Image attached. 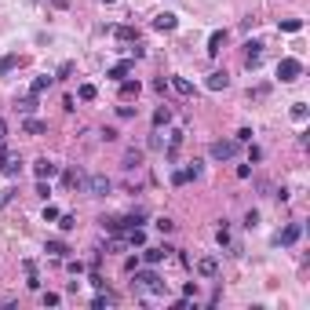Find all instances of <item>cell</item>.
Here are the masks:
<instances>
[{
    "instance_id": "6da1fadb",
    "label": "cell",
    "mask_w": 310,
    "mask_h": 310,
    "mask_svg": "<svg viewBox=\"0 0 310 310\" xmlns=\"http://www.w3.org/2000/svg\"><path fill=\"white\" fill-rule=\"evenodd\" d=\"M132 278H135V288H142V292H150V296H165L168 292V285L161 281V274L157 270H132Z\"/></svg>"
},
{
    "instance_id": "7a4b0ae2",
    "label": "cell",
    "mask_w": 310,
    "mask_h": 310,
    "mask_svg": "<svg viewBox=\"0 0 310 310\" xmlns=\"http://www.w3.org/2000/svg\"><path fill=\"white\" fill-rule=\"evenodd\" d=\"M238 150H241V142H238V139H219V142H212V146H208L212 161H234V157H238Z\"/></svg>"
},
{
    "instance_id": "3957f363",
    "label": "cell",
    "mask_w": 310,
    "mask_h": 310,
    "mask_svg": "<svg viewBox=\"0 0 310 310\" xmlns=\"http://www.w3.org/2000/svg\"><path fill=\"white\" fill-rule=\"evenodd\" d=\"M299 77H303V62H299V59H292V55H285V59L278 62V81L292 84V81H299Z\"/></svg>"
},
{
    "instance_id": "277c9868",
    "label": "cell",
    "mask_w": 310,
    "mask_h": 310,
    "mask_svg": "<svg viewBox=\"0 0 310 310\" xmlns=\"http://www.w3.org/2000/svg\"><path fill=\"white\" fill-rule=\"evenodd\" d=\"M84 190L92 193V197H106V193L113 190V179H110V175H88Z\"/></svg>"
},
{
    "instance_id": "5b68a950",
    "label": "cell",
    "mask_w": 310,
    "mask_h": 310,
    "mask_svg": "<svg viewBox=\"0 0 310 310\" xmlns=\"http://www.w3.org/2000/svg\"><path fill=\"white\" fill-rule=\"evenodd\" d=\"M172 252H175V248H168V245H157V248H146V252H142L139 259H142L146 266H157V263H165V259H168Z\"/></svg>"
},
{
    "instance_id": "8992f818",
    "label": "cell",
    "mask_w": 310,
    "mask_h": 310,
    "mask_svg": "<svg viewBox=\"0 0 310 310\" xmlns=\"http://www.w3.org/2000/svg\"><path fill=\"white\" fill-rule=\"evenodd\" d=\"M33 175H37V179H55V175H59V165L48 161V157H37V161H33Z\"/></svg>"
},
{
    "instance_id": "52a82bcc",
    "label": "cell",
    "mask_w": 310,
    "mask_h": 310,
    "mask_svg": "<svg viewBox=\"0 0 310 310\" xmlns=\"http://www.w3.org/2000/svg\"><path fill=\"white\" fill-rule=\"evenodd\" d=\"M299 238H303V223H288V226H285V230H281V234H278V238H274V241H278V245H285V248H288V245H296V241H299Z\"/></svg>"
},
{
    "instance_id": "ba28073f",
    "label": "cell",
    "mask_w": 310,
    "mask_h": 310,
    "mask_svg": "<svg viewBox=\"0 0 310 310\" xmlns=\"http://www.w3.org/2000/svg\"><path fill=\"white\" fill-rule=\"evenodd\" d=\"M132 69H135V59H121V62H113V66L106 69V77H110V81H124Z\"/></svg>"
},
{
    "instance_id": "9c48e42d",
    "label": "cell",
    "mask_w": 310,
    "mask_h": 310,
    "mask_svg": "<svg viewBox=\"0 0 310 310\" xmlns=\"http://www.w3.org/2000/svg\"><path fill=\"white\" fill-rule=\"evenodd\" d=\"M259 62H263V41H248V44H245V66L256 69Z\"/></svg>"
},
{
    "instance_id": "30bf717a",
    "label": "cell",
    "mask_w": 310,
    "mask_h": 310,
    "mask_svg": "<svg viewBox=\"0 0 310 310\" xmlns=\"http://www.w3.org/2000/svg\"><path fill=\"white\" fill-rule=\"evenodd\" d=\"M193 270H197L201 278H215V274H219V259H215V256H205V259L193 263Z\"/></svg>"
},
{
    "instance_id": "8fae6325",
    "label": "cell",
    "mask_w": 310,
    "mask_h": 310,
    "mask_svg": "<svg viewBox=\"0 0 310 310\" xmlns=\"http://www.w3.org/2000/svg\"><path fill=\"white\" fill-rule=\"evenodd\" d=\"M205 88H208V92H226V88H230V77H226L223 69H215V73H208Z\"/></svg>"
},
{
    "instance_id": "7c38bea8",
    "label": "cell",
    "mask_w": 310,
    "mask_h": 310,
    "mask_svg": "<svg viewBox=\"0 0 310 310\" xmlns=\"http://www.w3.org/2000/svg\"><path fill=\"white\" fill-rule=\"evenodd\" d=\"M175 26H179V15H172V11H161L153 19V29H161V33H172Z\"/></svg>"
},
{
    "instance_id": "4fadbf2b",
    "label": "cell",
    "mask_w": 310,
    "mask_h": 310,
    "mask_svg": "<svg viewBox=\"0 0 310 310\" xmlns=\"http://www.w3.org/2000/svg\"><path fill=\"white\" fill-rule=\"evenodd\" d=\"M139 165H142V150H135V146H132V150H124V161H121V168H124V172H135Z\"/></svg>"
},
{
    "instance_id": "5bb4252c",
    "label": "cell",
    "mask_w": 310,
    "mask_h": 310,
    "mask_svg": "<svg viewBox=\"0 0 310 310\" xmlns=\"http://www.w3.org/2000/svg\"><path fill=\"white\" fill-rule=\"evenodd\" d=\"M121 84V99L128 102V99H139V92H142V84L139 81H128V77H124V81H117Z\"/></svg>"
},
{
    "instance_id": "9a60e30c",
    "label": "cell",
    "mask_w": 310,
    "mask_h": 310,
    "mask_svg": "<svg viewBox=\"0 0 310 310\" xmlns=\"http://www.w3.org/2000/svg\"><path fill=\"white\" fill-rule=\"evenodd\" d=\"M223 44H226V29H215V33L208 37V55L215 59V55L223 51Z\"/></svg>"
},
{
    "instance_id": "2e32d148",
    "label": "cell",
    "mask_w": 310,
    "mask_h": 310,
    "mask_svg": "<svg viewBox=\"0 0 310 310\" xmlns=\"http://www.w3.org/2000/svg\"><path fill=\"white\" fill-rule=\"evenodd\" d=\"M44 252H48L51 259H66V256H69V245H66V241H48Z\"/></svg>"
},
{
    "instance_id": "e0dca14e",
    "label": "cell",
    "mask_w": 310,
    "mask_h": 310,
    "mask_svg": "<svg viewBox=\"0 0 310 310\" xmlns=\"http://www.w3.org/2000/svg\"><path fill=\"white\" fill-rule=\"evenodd\" d=\"M168 84H172V88H175V95H183V99H190V95H193V84L186 81V77H172Z\"/></svg>"
},
{
    "instance_id": "ac0fdd59",
    "label": "cell",
    "mask_w": 310,
    "mask_h": 310,
    "mask_svg": "<svg viewBox=\"0 0 310 310\" xmlns=\"http://www.w3.org/2000/svg\"><path fill=\"white\" fill-rule=\"evenodd\" d=\"M22 132H26V135H44V132H48V124H44V121H37V117H26V121H22Z\"/></svg>"
},
{
    "instance_id": "d6986e66",
    "label": "cell",
    "mask_w": 310,
    "mask_h": 310,
    "mask_svg": "<svg viewBox=\"0 0 310 310\" xmlns=\"http://www.w3.org/2000/svg\"><path fill=\"white\" fill-rule=\"evenodd\" d=\"M168 124H172V110L157 106V110H153V128H168Z\"/></svg>"
},
{
    "instance_id": "ffe728a7",
    "label": "cell",
    "mask_w": 310,
    "mask_h": 310,
    "mask_svg": "<svg viewBox=\"0 0 310 310\" xmlns=\"http://www.w3.org/2000/svg\"><path fill=\"white\" fill-rule=\"evenodd\" d=\"M113 303H117V296H113V292H102V288H99V292H95V299H92V306H95V310H106V306H113Z\"/></svg>"
},
{
    "instance_id": "44dd1931",
    "label": "cell",
    "mask_w": 310,
    "mask_h": 310,
    "mask_svg": "<svg viewBox=\"0 0 310 310\" xmlns=\"http://www.w3.org/2000/svg\"><path fill=\"white\" fill-rule=\"evenodd\" d=\"M15 106H19L22 117H33V113H37V95H26V99H19Z\"/></svg>"
},
{
    "instance_id": "7402d4cb",
    "label": "cell",
    "mask_w": 310,
    "mask_h": 310,
    "mask_svg": "<svg viewBox=\"0 0 310 310\" xmlns=\"http://www.w3.org/2000/svg\"><path fill=\"white\" fill-rule=\"evenodd\" d=\"M51 84H55V77H48V73H44V77H37V81H33V88H29V92H33V95H44Z\"/></svg>"
},
{
    "instance_id": "603a6c76",
    "label": "cell",
    "mask_w": 310,
    "mask_h": 310,
    "mask_svg": "<svg viewBox=\"0 0 310 310\" xmlns=\"http://www.w3.org/2000/svg\"><path fill=\"white\" fill-rule=\"evenodd\" d=\"M110 33L117 37V41H128V44H132V41H139V37H135V29H132V26H113Z\"/></svg>"
},
{
    "instance_id": "cb8c5ba5",
    "label": "cell",
    "mask_w": 310,
    "mask_h": 310,
    "mask_svg": "<svg viewBox=\"0 0 310 310\" xmlns=\"http://www.w3.org/2000/svg\"><path fill=\"white\" fill-rule=\"evenodd\" d=\"M84 183H88V179L81 175V168H69V172H66V186H73V190H81Z\"/></svg>"
},
{
    "instance_id": "d4e9b609",
    "label": "cell",
    "mask_w": 310,
    "mask_h": 310,
    "mask_svg": "<svg viewBox=\"0 0 310 310\" xmlns=\"http://www.w3.org/2000/svg\"><path fill=\"white\" fill-rule=\"evenodd\" d=\"M0 172H4V175H8V179H15V175H19V172H22V161H19V157H15V153H11V157H8V165H4V168H0Z\"/></svg>"
},
{
    "instance_id": "484cf974",
    "label": "cell",
    "mask_w": 310,
    "mask_h": 310,
    "mask_svg": "<svg viewBox=\"0 0 310 310\" xmlns=\"http://www.w3.org/2000/svg\"><path fill=\"white\" fill-rule=\"evenodd\" d=\"M183 172H186V183H190V179H201V175H205V165H201V161H190Z\"/></svg>"
},
{
    "instance_id": "4316f807",
    "label": "cell",
    "mask_w": 310,
    "mask_h": 310,
    "mask_svg": "<svg viewBox=\"0 0 310 310\" xmlns=\"http://www.w3.org/2000/svg\"><path fill=\"white\" fill-rule=\"evenodd\" d=\"M11 69H19V55H4L0 59V77H8Z\"/></svg>"
},
{
    "instance_id": "83f0119b",
    "label": "cell",
    "mask_w": 310,
    "mask_h": 310,
    "mask_svg": "<svg viewBox=\"0 0 310 310\" xmlns=\"http://www.w3.org/2000/svg\"><path fill=\"white\" fill-rule=\"evenodd\" d=\"M99 95V88L95 84H81V88H77V99H81V102H92Z\"/></svg>"
},
{
    "instance_id": "f1b7e54d",
    "label": "cell",
    "mask_w": 310,
    "mask_h": 310,
    "mask_svg": "<svg viewBox=\"0 0 310 310\" xmlns=\"http://www.w3.org/2000/svg\"><path fill=\"white\" fill-rule=\"evenodd\" d=\"M55 223H59L62 230H73V226H77V215H73V212H59V219H55Z\"/></svg>"
},
{
    "instance_id": "f546056e",
    "label": "cell",
    "mask_w": 310,
    "mask_h": 310,
    "mask_svg": "<svg viewBox=\"0 0 310 310\" xmlns=\"http://www.w3.org/2000/svg\"><path fill=\"white\" fill-rule=\"evenodd\" d=\"M281 29H285V33H299V29H303V19H285Z\"/></svg>"
},
{
    "instance_id": "4dcf8cb0",
    "label": "cell",
    "mask_w": 310,
    "mask_h": 310,
    "mask_svg": "<svg viewBox=\"0 0 310 310\" xmlns=\"http://www.w3.org/2000/svg\"><path fill=\"white\" fill-rule=\"evenodd\" d=\"M153 226H157V230H161V234H172V230H175V223H172L168 215H161V219H157V223H153Z\"/></svg>"
},
{
    "instance_id": "1f68e13d",
    "label": "cell",
    "mask_w": 310,
    "mask_h": 310,
    "mask_svg": "<svg viewBox=\"0 0 310 310\" xmlns=\"http://www.w3.org/2000/svg\"><path fill=\"white\" fill-rule=\"evenodd\" d=\"M215 241H219L223 248H230V230H226V223H223V226L215 230Z\"/></svg>"
},
{
    "instance_id": "d6a6232c",
    "label": "cell",
    "mask_w": 310,
    "mask_h": 310,
    "mask_svg": "<svg viewBox=\"0 0 310 310\" xmlns=\"http://www.w3.org/2000/svg\"><path fill=\"white\" fill-rule=\"evenodd\" d=\"M66 270H69V274H84V263H81V259H69V256H66Z\"/></svg>"
},
{
    "instance_id": "836d02e7",
    "label": "cell",
    "mask_w": 310,
    "mask_h": 310,
    "mask_svg": "<svg viewBox=\"0 0 310 310\" xmlns=\"http://www.w3.org/2000/svg\"><path fill=\"white\" fill-rule=\"evenodd\" d=\"M292 121H306V102H296L292 106Z\"/></svg>"
},
{
    "instance_id": "e575fe53",
    "label": "cell",
    "mask_w": 310,
    "mask_h": 310,
    "mask_svg": "<svg viewBox=\"0 0 310 310\" xmlns=\"http://www.w3.org/2000/svg\"><path fill=\"white\" fill-rule=\"evenodd\" d=\"M37 193H41V197H44V201L51 197V186H48V179H37Z\"/></svg>"
},
{
    "instance_id": "d590c367",
    "label": "cell",
    "mask_w": 310,
    "mask_h": 310,
    "mask_svg": "<svg viewBox=\"0 0 310 310\" xmlns=\"http://www.w3.org/2000/svg\"><path fill=\"white\" fill-rule=\"evenodd\" d=\"M117 117H121V121H132V117H135V106H117Z\"/></svg>"
},
{
    "instance_id": "8d00e7d4",
    "label": "cell",
    "mask_w": 310,
    "mask_h": 310,
    "mask_svg": "<svg viewBox=\"0 0 310 310\" xmlns=\"http://www.w3.org/2000/svg\"><path fill=\"white\" fill-rule=\"evenodd\" d=\"M132 59H146V44H139V41H132Z\"/></svg>"
},
{
    "instance_id": "74e56055",
    "label": "cell",
    "mask_w": 310,
    "mask_h": 310,
    "mask_svg": "<svg viewBox=\"0 0 310 310\" xmlns=\"http://www.w3.org/2000/svg\"><path fill=\"white\" fill-rule=\"evenodd\" d=\"M172 186H186V172H183V168L172 172Z\"/></svg>"
},
{
    "instance_id": "f35d334b",
    "label": "cell",
    "mask_w": 310,
    "mask_h": 310,
    "mask_svg": "<svg viewBox=\"0 0 310 310\" xmlns=\"http://www.w3.org/2000/svg\"><path fill=\"white\" fill-rule=\"evenodd\" d=\"M59 219V208L55 205H44V223H55Z\"/></svg>"
},
{
    "instance_id": "ab89813d",
    "label": "cell",
    "mask_w": 310,
    "mask_h": 310,
    "mask_svg": "<svg viewBox=\"0 0 310 310\" xmlns=\"http://www.w3.org/2000/svg\"><path fill=\"white\" fill-rule=\"evenodd\" d=\"M245 226H248V230H252V226H259V212H256V208H252V212H245Z\"/></svg>"
},
{
    "instance_id": "60d3db41",
    "label": "cell",
    "mask_w": 310,
    "mask_h": 310,
    "mask_svg": "<svg viewBox=\"0 0 310 310\" xmlns=\"http://www.w3.org/2000/svg\"><path fill=\"white\" fill-rule=\"evenodd\" d=\"M256 161H263V150L259 146H248V165H256Z\"/></svg>"
},
{
    "instance_id": "b9f144b4",
    "label": "cell",
    "mask_w": 310,
    "mask_h": 310,
    "mask_svg": "<svg viewBox=\"0 0 310 310\" xmlns=\"http://www.w3.org/2000/svg\"><path fill=\"white\" fill-rule=\"evenodd\" d=\"M69 73H73V62H62V66H59V77H55V81H66Z\"/></svg>"
},
{
    "instance_id": "7bdbcfd3",
    "label": "cell",
    "mask_w": 310,
    "mask_h": 310,
    "mask_svg": "<svg viewBox=\"0 0 310 310\" xmlns=\"http://www.w3.org/2000/svg\"><path fill=\"white\" fill-rule=\"evenodd\" d=\"M15 193H19V190H4V193H0V208H8V205H11Z\"/></svg>"
},
{
    "instance_id": "ee69618b",
    "label": "cell",
    "mask_w": 310,
    "mask_h": 310,
    "mask_svg": "<svg viewBox=\"0 0 310 310\" xmlns=\"http://www.w3.org/2000/svg\"><path fill=\"white\" fill-rule=\"evenodd\" d=\"M142 266V259L139 256H132V259H124V270H128V274H132V270H139Z\"/></svg>"
},
{
    "instance_id": "f6af8a7d",
    "label": "cell",
    "mask_w": 310,
    "mask_h": 310,
    "mask_svg": "<svg viewBox=\"0 0 310 310\" xmlns=\"http://www.w3.org/2000/svg\"><path fill=\"white\" fill-rule=\"evenodd\" d=\"M44 303H48V306H59L62 296H59V292H44Z\"/></svg>"
},
{
    "instance_id": "bcb514c9",
    "label": "cell",
    "mask_w": 310,
    "mask_h": 310,
    "mask_svg": "<svg viewBox=\"0 0 310 310\" xmlns=\"http://www.w3.org/2000/svg\"><path fill=\"white\" fill-rule=\"evenodd\" d=\"M150 146H153V150H161V146H165V139H161V128H153V139H150Z\"/></svg>"
},
{
    "instance_id": "7dc6e473",
    "label": "cell",
    "mask_w": 310,
    "mask_h": 310,
    "mask_svg": "<svg viewBox=\"0 0 310 310\" xmlns=\"http://www.w3.org/2000/svg\"><path fill=\"white\" fill-rule=\"evenodd\" d=\"M183 296H186V299L197 296V281H186V285H183Z\"/></svg>"
},
{
    "instance_id": "c3c4849f",
    "label": "cell",
    "mask_w": 310,
    "mask_h": 310,
    "mask_svg": "<svg viewBox=\"0 0 310 310\" xmlns=\"http://www.w3.org/2000/svg\"><path fill=\"white\" fill-rule=\"evenodd\" d=\"M62 110H66V113H73V110H77V99H73V95H66V99H62Z\"/></svg>"
},
{
    "instance_id": "681fc988",
    "label": "cell",
    "mask_w": 310,
    "mask_h": 310,
    "mask_svg": "<svg viewBox=\"0 0 310 310\" xmlns=\"http://www.w3.org/2000/svg\"><path fill=\"white\" fill-rule=\"evenodd\" d=\"M238 142H241V146L252 142V128H241V132H238Z\"/></svg>"
},
{
    "instance_id": "f907efd6",
    "label": "cell",
    "mask_w": 310,
    "mask_h": 310,
    "mask_svg": "<svg viewBox=\"0 0 310 310\" xmlns=\"http://www.w3.org/2000/svg\"><path fill=\"white\" fill-rule=\"evenodd\" d=\"M8 157H11V150H8L4 142H0V168H4V165H8Z\"/></svg>"
},
{
    "instance_id": "816d5d0a",
    "label": "cell",
    "mask_w": 310,
    "mask_h": 310,
    "mask_svg": "<svg viewBox=\"0 0 310 310\" xmlns=\"http://www.w3.org/2000/svg\"><path fill=\"white\" fill-rule=\"evenodd\" d=\"M252 175V165H238V179H248Z\"/></svg>"
},
{
    "instance_id": "f5cc1de1",
    "label": "cell",
    "mask_w": 310,
    "mask_h": 310,
    "mask_svg": "<svg viewBox=\"0 0 310 310\" xmlns=\"http://www.w3.org/2000/svg\"><path fill=\"white\" fill-rule=\"evenodd\" d=\"M4 139H8V121L0 117V142H4Z\"/></svg>"
},
{
    "instance_id": "db71d44e",
    "label": "cell",
    "mask_w": 310,
    "mask_h": 310,
    "mask_svg": "<svg viewBox=\"0 0 310 310\" xmlns=\"http://www.w3.org/2000/svg\"><path fill=\"white\" fill-rule=\"evenodd\" d=\"M106 4H113V0H106Z\"/></svg>"
}]
</instances>
